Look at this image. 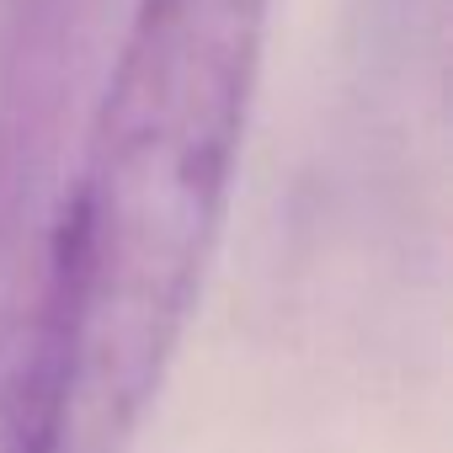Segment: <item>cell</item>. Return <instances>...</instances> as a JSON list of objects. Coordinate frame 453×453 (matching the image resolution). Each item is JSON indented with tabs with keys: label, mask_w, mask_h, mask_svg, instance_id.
Returning <instances> with one entry per match:
<instances>
[{
	"label": "cell",
	"mask_w": 453,
	"mask_h": 453,
	"mask_svg": "<svg viewBox=\"0 0 453 453\" xmlns=\"http://www.w3.org/2000/svg\"><path fill=\"white\" fill-rule=\"evenodd\" d=\"M273 0H139L27 299L22 453H128L213 262Z\"/></svg>",
	"instance_id": "cell-1"
}]
</instances>
